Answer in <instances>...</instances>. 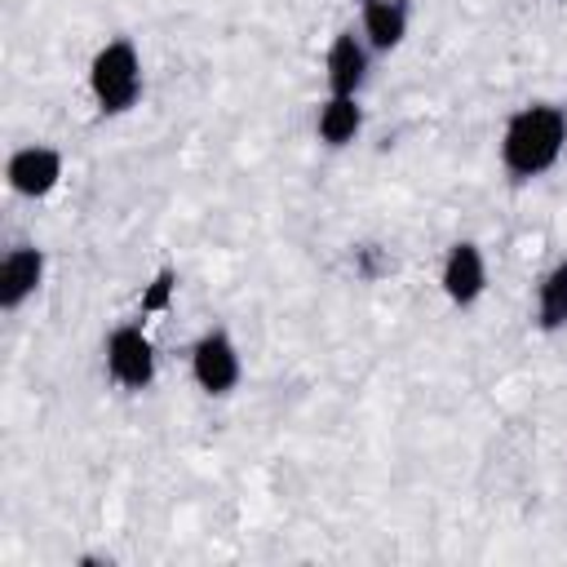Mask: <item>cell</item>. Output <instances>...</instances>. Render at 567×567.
I'll return each mask as SVG.
<instances>
[{"label":"cell","instance_id":"cell-1","mask_svg":"<svg viewBox=\"0 0 567 567\" xmlns=\"http://www.w3.org/2000/svg\"><path fill=\"white\" fill-rule=\"evenodd\" d=\"M563 142H567V111L536 102L509 120V128L501 137V159L514 177H536L558 159Z\"/></svg>","mask_w":567,"mask_h":567},{"label":"cell","instance_id":"cell-2","mask_svg":"<svg viewBox=\"0 0 567 567\" xmlns=\"http://www.w3.org/2000/svg\"><path fill=\"white\" fill-rule=\"evenodd\" d=\"M89 84H93V97L102 102V111H128L142 93V66H137V53L128 40H111L93 66H89Z\"/></svg>","mask_w":567,"mask_h":567},{"label":"cell","instance_id":"cell-3","mask_svg":"<svg viewBox=\"0 0 567 567\" xmlns=\"http://www.w3.org/2000/svg\"><path fill=\"white\" fill-rule=\"evenodd\" d=\"M106 368L128 390L151 385V377H155V350L142 337V328H115L111 332V341H106Z\"/></svg>","mask_w":567,"mask_h":567},{"label":"cell","instance_id":"cell-4","mask_svg":"<svg viewBox=\"0 0 567 567\" xmlns=\"http://www.w3.org/2000/svg\"><path fill=\"white\" fill-rule=\"evenodd\" d=\"M190 368H195V381H199L208 394H226V390L239 381V354H235V346H230L226 332L199 337Z\"/></svg>","mask_w":567,"mask_h":567},{"label":"cell","instance_id":"cell-5","mask_svg":"<svg viewBox=\"0 0 567 567\" xmlns=\"http://www.w3.org/2000/svg\"><path fill=\"white\" fill-rule=\"evenodd\" d=\"M58 177H62V159L49 146H27L9 159V186L18 195H44L58 186Z\"/></svg>","mask_w":567,"mask_h":567},{"label":"cell","instance_id":"cell-6","mask_svg":"<svg viewBox=\"0 0 567 567\" xmlns=\"http://www.w3.org/2000/svg\"><path fill=\"white\" fill-rule=\"evenodd\" d=\"M40 275H44L40 248H13L4 257V266H0V306L4 310H18L40 288Z\"/></svg>","mask_w":567,"mask_h":567},{"label":"cell","instance_id":"cell-7","mask_svg":"<svg viewBox=\"0 0 567 567\" xmlns=\"http://www.w3.org/2000/svg\"><path fill=\"white\" fill-rule=\"evenodd\" d=\"M487 284V270H483V257L474 244H456L447 252V266H443V292L456 301V306H470Z\"/></svg>","mask_w":567,"mask_h":567},{"label":"cell","instance_id":"cell-8","mask_svg":"<svg viewBox=\"0 0 567 567\" xmlns=\"http://www.w3.org/2000/svg\"><path fill=\"white\" fill-rule=\"evenodd\" d=\"M363 71H368L363 44L354 35H337L328 49V89L337 97H354V89L363 84Z\"/></svg>","mask_w":567,"mask_h":567},{"label":"cell","instance_id":"cell-9","mask_svg":"<svg viewBox=\"0 0 567 567\" xmlns=\"http://www.w3.org/2000/svg\"><path fill=\"white\" fill-rule=\"evenodd\" d=\"M403 27H408L403 0H363V31L377 49H394L403 40Z\"/></svg>","mask_w":567,"mask_h":567},{"label":"cell","instance_id":"cell-10","mask_svg":"<svg viewBox=\"0 0 567 567\" xmlns=\"http://www.w3.org/2000/svg\"><path fill=\"white\" fill-rule=\"evenodd\" d=\"M359 133V106H354V97H328L323 106H319V137L328 142V146H346L350 137Z\"/></svg>","mask_w":567,"mask_h":567},{"label":"cell","instance_id":"cell-11","mask_svg":"<svg viewBox=\"0 0 567 567\" xmlns=\"http://www.w3.org/2000/svg\"><path fill=\"white\" fill-rule=\"evenodd\" d=\"M567 323V261H558L540 284V328Z\"/></svg>","mask_w":567,"mask_h":567},{"label":"cell","instance_id":"cell-12","mask_svg":"<svg viewBox=\"0 0 567 567\" xmlns=\"http://www.w3.org/2000/svg\"><path fill=\"white\" fill-rule=\"evenodd\" d=\"M168 297H173V270H159L155 284L146 288V297H142V310H164Z\"/></svg>","mask_w":567,"mask_h":567}]
</instances>
